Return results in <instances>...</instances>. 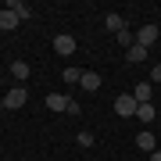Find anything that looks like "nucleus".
<instances>
[{
	"mask_svg": "<svg viewBox=\"0 0 161 161\" xmlns=\"http://www.w3.org/2000/svg\"><path fill=\"white\" fill-rule=\"evenodd\" d=\"M25 100H29V90L25 86H11L4 93V111H18V108H25Z\"/></svg>",
	"mask_w": 161,
	"mask_h": 161,
	"instance_id": "nucleus-1",
	"label": "nucleus"
},
{
	"mask_svg": "<svg viewBox=\"0 0 161 161\" xmlns=\"http://www.w3.org/2000/svg\"><path fill=\"white\" fill-rule=\"evenodd\" d=\"M136 97H132V93H122V97H115V115H122V118H132L136 115Z\"/></svg>",
	"mask_w": 161,
	"mask_h": 161,
	"instance_id": "nucleus-2",
	"label": "nucleus"
},
{
	"mask_svg": "<svg viewBox=\"0 0 161 161\" xmlns=\"http://www.w3.org/2000/svg\"><path fill=\"white\" fill-rule=\"evenodd\" d=\"M158 36H161V29H158V25H154V22H147V25H143V29H140V32H136V43H140V47H147V50H150V47H154V43H158Z\"/></svg>",
	"mask_w": 161,
	"mask_h": 161,
	"instance_id": "nucleus-3",
	"label": "nucleus"
},
{
	"mask_svg": "<svg viewBox=\"0 0 161 161\" xmlns=\"http://www.w3.org/2000/svg\"><path fill=\"white\" fill-rule=\"evenodd\" d=\"M54 50H58L61 58H72V54H75V36L58 32V36H54Z\"/></svg>",
	"mask_w": 161,
	"mask_h": 161,
	"instance_id": "nucleus-4",
	"label": "nucleus"
},
{
	"mask_svg": "<svg viewBox=\"0 0 161 161\" xmlns=\"http://www.w3.org/2000/svg\"><path fill=\"white\" fill-rule=\"evenodd\" d=\"M136 150H147V154H154V150H158V140H154V132H150V129H143V132L136 136Z\"/></svg>",
	"mask_w": 161,
	"mask_h": 161,
	"instance_id": "nucleus-5",
	"label": "nucleus"
},
{
	"mask_svg": "<svg viewBox=\"0 0 161 161\" xmlns=\"http://www.w3.org/2000/svg\"><path fill=\"white\" fill-rule=\"evenodd\" d=\"M18 22H22V18H18L11 7H4V11H0V32H11V29H18Z\"/></svg>",
	"mask_w": 161,
	"mask_h": 161,
	"instance_id": "nucleus-6",
	"label": "nucleus"
},
{
	"mask_svg": "<svg viewBox=\"0 0 161 161\" xmlns=\"http://www.w3.org/2000/svg\"><path fill=\"white\" fill-rule=\"evenodd\" d=\"M47 111H68V97L64 93H47Z\"/></svg>",
	"mask_w": 161,
	"mask_h": 161,
	"instance_id": "nucleus-7",
	"label": "nucleus"
},
{
	"mask_svg": "<svg viewBox=\"0 0 161 161\" xmlns=\"http://www.w3.org/2000/svg\"><path fill=\"white\" fill-rule=\"evenodd\" d=\"M132 97H136V104H150V97H154V86H150V79H147V82H140V86L132 90Z\"/></svg>",
	"mask_w": 161,
	"mask_h": 161,
	"instance_id": "nucleus-8",
	"label": "nucleus"
},
{
	"mask_svg": "<svg viewBox=\"0 0 161 161\" xmlns=\"http://www.w3.org/2000/svg\"><path fill=\"white\" fill-rule=\"evenodd\" d=\"M125 58H129V64H143V61H147V47H140V43H132L129 50H125Z\"/></svg>",
	"mask_w": 161,
	"mask_h": 161,
	"instance_id": "nucleus-9",
	"label": "nucleus"
},
{
	"mask_svg": "<svg viewBox=\"0 0 161 161\" xmlns=\"http://www.w3.org/2000/svg\"><path fill=\"white\" fill-rule=\"evenodd\" d=\"M104 29H108V32H122V29H125V18H122V14H108V18H104Z\"/></svg>",
	"mask_w": 161,
	"mask_h": 161,
	"instance_id": "nucleus-10",
	"label": "nucleus"
},
{
	"mask_svg": "<svg viewBox=\"0 0 161 161\" xmlns=\"http://www.w3.org/2000/svg\"><path fill=\"white\" fill-rule=\"evenodd\" d=\"M79 86H82V90H90V93H93V90H100V75H97V72H82Z\"/></svg>",
	"mask_w": 161,
	"mask_h": 161,
	"instance_id": "nucleus-11",
	"label": "nucleus"
},
{
	"mask_svg": "<svg viewBox=\"0 0 161 161\" xmlns=\"http://www.w3.org/2000/svg\"><path fill=\"white\" fill-rule=\"evenodd\" d=\"M29 72H32V68H29V64H25V61H14V64H11V75L18 79V86H22V82L29 79Z\"/></svg>",
	"mask_w": 161,
	"mask_h": 161,
	"instance_id": "nucleus-12",
	"label": "nucleus"
},
{
	"mask_svg": "<svg viewBox=\"0 0 161 161\" xmlns=\"http://www.w3.org/2000/svg\"><path fill=\"white\" fill-rule=\"evenodd\" d=\"M7 7H11V11H14L18 18H22V22H25V18H29V14H32V7H29V4H25V0H11V4H7Z\"/></svg>",
	"mask_w": 161,
	"mask_h": 161,
	"instance_id": "nucleus-13",
	"label": "nucleus"
},
{
	"mask_svg": "<svg viewBox=\"0 0 161 161\" xmlns=\"http://www.w3.org/2000/svg\"><path fill=\"white\" fill-rule=\"evenodd\" d=\"M154 115H158L154 104H140V108H136V118H140V122H154Z\"/></svg>",
	"mask_w": 161,
	"mask_h": 161,
	"instance_id": "nucleus-14",
	"label": "nucleus"
},
{
	"mask_svg": "<svg viewBox=\"0 0 161 161\" xmlns=\"http://www.w3.org/2000/svg\"><path fill=\"white\" fill-rule=\"evenodd\" d=\"M75 143H79V147H93V132L90 129H79V132H75Z\"/></svg>",
	"mask_w": 161,
	"mask_h": 161,
	"instance_id": "nucleus-15",
	"label": "nucleus"
},
{
	"mask_svg": "<svg viewBox=\"0 0 161 161\" xmlns=\"http://www.w3.org/2000/svg\"><path fill=\"white\" fill-rule=\"evenodd\" d=\"M115 40H118V43H122V47H125V50H129V47H132V43H136V36H132L129 29H122V32L115 36Z\"/></svg>",
	"mask_w": 161,
	"mask_h": 161,
	"instance_id": "nucleus-16",
	"label": "nucleus"
},
{
	"mask_svg": "<svg viewBox=\"0 0 161 161\" xmlns=\"http://www.w3.org/2000/svg\"><path fill=\"white\" fill-rule=\"evenodd\" d=\"M61 75H64V82H79V79H82V72H79V68H64Z\"/></svg>",
	"mask_w": 161,
	"mask_h": 161,
	"instance_id": "nucleus-17",
	"label": "nucleus"
},
{
	"mask_svg": "<svg viewBox=\"0 0 161 161\" xmlns=\"http://www.w3.org/2000/svg\"><path fill=\"white\" fill-rule=\"evenodd\" d=\"M68 115H75V118L82 115V104H79V100H68Z\"/></svg>",
	"mask_w": 161,
	"mask_h": 161,
	"instance_id": "nucleus-18",
	"label": "nucleus"
},
{
	"mask_svg": "<svg viewBox=\"0 0 161 161\" xmlns=\"http://www.w3.org/2000/svg\"><path fill=\"white\" fill-rule=\"evenodd\" d=\"M154 82H161V64H154V68H150V86H154Z\"/></svg>",
	"mask_w": 161,
	"mask_h": 161,
	"instance_id": "nucleus-19",
	"label": "nucleus"
},
{
	"mask_svg": "<svg viewBox=\"0 0 161 161\" xmlns=\"http://www.w3.org/2000/svg\"><path fill=\"white\" fill-rule=\"evenodd\" d=\"M147 161H161V147H158V150H154V154H150Z\"/></svg>",
	"mask_w": 161,
	"mask_h": 161,
	"instance_id": "nucleus-20",
	"label": "nucleus"
},
{
	"mask_svg": "<svg viewBox=\"0 0 161 161\" xmlns=\"http://www.w3.org/2000/svg\"><path fill=\"white\" fill-rule=\"evenodd\" d=\"M0 111H4V97H0Z\"/></svg>",
	"mask_w": 161,
	"mask_h": 161,
	"instance_id": "nucleus-21",
	"label": "nucleus"
},
{
	"mask_svg": "<svg viewBox=\"0 0 161 161\" xmlns=\"http://www.w3.org/2000/svg\"><path fill=\"white\" fill-rule=\"evenodd\" d=\"M0 154H4V150H0Z\"/></svg>",
	"mask_w": 161,
	"mask_h": 161,
	"instance_id": "nucleus-22",
	"label": "nucleus"
}]
</instances>
